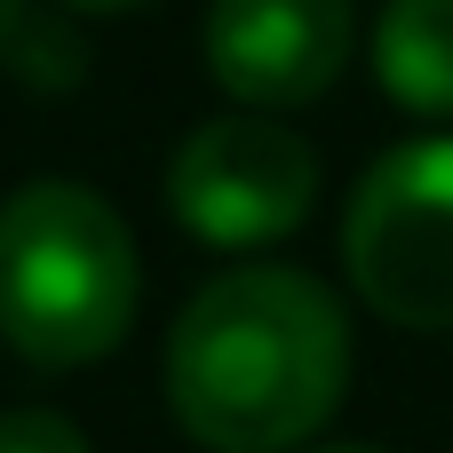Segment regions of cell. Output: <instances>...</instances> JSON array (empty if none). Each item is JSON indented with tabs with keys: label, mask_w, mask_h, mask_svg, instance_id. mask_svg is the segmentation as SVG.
<instances>
[{
	"label": "cell",
	"mask_w": 453,
	"mask_h": 453,
	"mask_svg": "<svg viewBox=\"0 0 453 453\" xmlns=\"http://www.w3.org/2000/svg\"><path fill=\"white\" fill-rule=\"evenodd\" d=\"M64 8H88V16H119V8H143V0H64Z\"/></svg>",
	"instance_id": "cell-9"
},
{
	"label": "cell",
	"mask_w": 453,
	"mask_h": 453,
	"mask_svg": "<svg viewBox=\"0 0 453 453\" xmlns=\"http://www.w3.org/2000/svg\"><path fill=\"white\" fill-rule=\"evenodd\" d=\"M374 80L398 111L453 119V0H390L374 24Z\"/></svg>",
	"instance_id": "cell-6"
},
{
	"label": "cell",
	"mask_w": 453,
	"mask_h": 453,
	"mask_svg": "<svg viewBox=\"0 0 453 453\" xmlns=\"http://www.w3.org/2000/svg\"><path fill=\"white\" fill-rule=\"evenodd\" d=\"M319 199V151L271 111H223L183 135L167 167V207L207 247H271L303 231Z\"/></svg>",
	"instance_id": "cell-4"
},
{
	"label": "cell",
	"mask_w": 453,
	"mask_h": 453,
	"mask_svg": "<svg viewBox=\"0 0 453 453\" xmlns=\"http://www.w3.org/2000/svg\"><path fill=\"white\" fill-rule=\"evenodd\" d=\"M342 271L374 319L406 334H453V135H414L358 175Z\"/></svg>",
	"instance_id": "cell-3"
},
{
	"label": "cell",
	"mask_w": 453,
	"mask_h": 453,
	"mask_svg": "<svg viewBox=\"0 0 453 453\" xmlns=\"http://www.w3.org/2000/svg\"><path fill=\"white\" fill-rule=\"evenodd\" d=\"M326 453H382V446H326Z\"/></svg>",
	"instance_id": "cell-10"
},
{
	"label": "cell",
	"mask_w": 453,
	"mask_h": 453,
	"mask_svg": "<svg viewBox=\"0 0 453 453\" xmlns=\"http://www.w3.org/2000/svg\"><path fill=\"white\" fill-rule=\"evenodd\" d=\"M358 48L350 0H215L207 8V72L247 111L319 104Z\"/></svg>",
	"instance_id": "cell-5"
},
{
	"label": "cell",
	"mask_w": 453,
	"mask_h": 453,
	"mask_svg": "<svg viewBox=\"0 0 453 453\" xmlns=\"http://www.w3.org/2000/svg\"><path fill=\"white\" fill-rule=\"evenodd\" d=\"M350 390L342 303L287 263L207 279L167 334V406L207 453H295Z\"/></svg>",
	"instance_id": "cell-1"
},
{
	"label": "cell",
	"mask_w": 453,
	"mask_h": 453,
	"mask_svg": "<svg viewBox=\"0 0 453 453\" xmlns=\"http://www.w3.org/2000/svg\"><path fill=\"white\" fill-rule=\"evenodd\" d=\"M16 32H24V0H0V48H16Z\"/></svg>",
	"instance_id": "cell-8"
},
{
	"label": "cell",
	"mask_w": 453,
	"mask_h": 453,
	"mask_svg": "<svg viewBox=\"0 0 453 453\" xmlns=\"http://www.w3.org/2000/svg\"><path fill=\"white\" fill-rule=\"evenodd\" d=\"M135 239L104 191L24 183L0 199V342L24 366L72 374L111 358L135 326Z\"/></svg>",
	"instance_id": "cell-2"
},
{
	"label": "cell",
	"mask_w": 453,
	"mask_h": 453,
	"mask_svg": "<svg viewBox=\"0 0 453 453\" xmlns=\"http://www.w3.org/2000/svg\"><path fill=\"white\" fill-rule=\"evenodd\" d=\"M0 453H96V446H88L80 422L56 414V406H8V414H0Z\"/></svg>",
	"instance_id": "cell-7"
}]
</instances>
